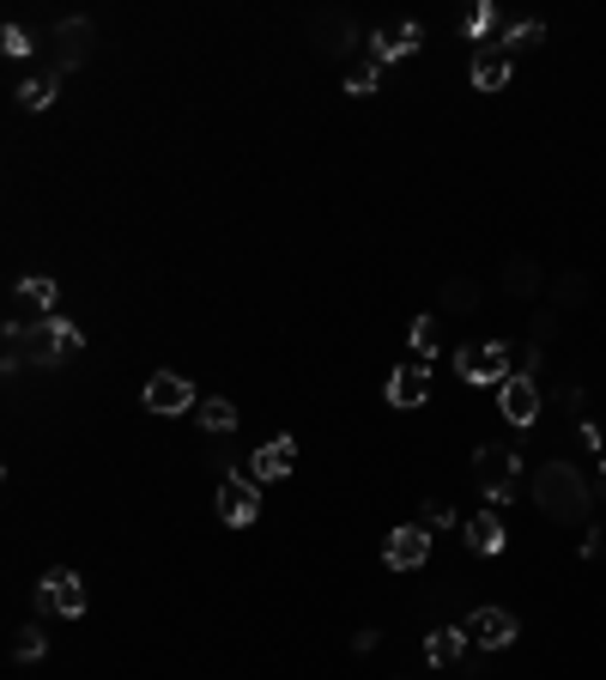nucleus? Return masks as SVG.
Listing matches in <instances>:
<instances>
[{
	"instance_id": "5701e85b",
	"label": "nucleus",
	"mask_w": 606,
	"mask_h": 680,
	"mask_svg": "<svg viewBox=\"0 0 606 680\" xmlns=\"http://www.w3.org/2000/svg\"><path fill=\"white\" fill-rule=\"evenodd\" d=\"M492 24H497V7H492V0H480V7H473V12H468V19H461V31H468V37H473V43H480V37H485V31H492Z\"/></svg>"
},
{
	"instance_id": "2eb2a0df",
	"label": "nucleus",
	"mask_w": 606,
	"mask_h": 680,
	"mask_svg": "<svg viewBox=\"0 0 606 680\" xmlns=\"http://www.w3.org/2000/svg\"><path fill=\"white\" fill-rule=\"evenodd\" d=\"M424 395H431V371H424V365H401L389 377V402L394 407H419Z\"/></svg>"
},
{
	"instance_id": "6e6552de",
	"label": "nucleus",
	"mask_w": 606,
	"mask_h": 680,
	"mask_svg": "<svg viewBox=\"0 0 606 680\" xmlns=\"http://www.w3.org/2000/svg\"><path fill=\"white\" fill-rule=\"evenodd\" d=\"M497 402H504V419H510V426H534L540 407H546V395H540V383H534V377H504Z\"/></svg>"
},
{
	"instance_id": "39448f33",
	"label": "nucleus",
	"mask_w": 606,
	"mask_h": 680,
	"mask_svg": "<svg viewBox=\"0 0 606 680\" xmlns=\"http://www.w3.org/2000/svg\"><path fill=\"white\" fill-rule=\"evenodd\" d=\"M37 601H43V608H55V613H68V620H80L85 613V577L80 571H49L43 583H37Z\"/></svg>"
},
{
	"instance_id": "4468645a",
	"label": "nucleus",
	"mask_w": 606,
	"mask_h": 680,
	"mask_svg": "<svg viewBox=\"0 0 606 680\" xmlns=\"http://www.w3.org/2000/svg\"><path fill=\"white\" fill-rule=\"evenodd\" d=\"M85 43H92V24H80V19L55 24V73L80 68V61H85Z\"/></svg>"
},
{
	"instance_id": "7c9ffc66",
	"label": "nucleus",
	"mask_w": 606,
	"mask_h": 680,
	"mask_svg": "<svg viewBox=\"0 0 606 680\" xmlns=\"http://www.w3.org/2000/svg\"><path fill=\"white\" fill-rule=\"evenodd\" d=\"M600 468H606V444H600Z\"/></svg>"
},
{
	"instance_id": "7ed1b4c3",
	"label": "nucleus",
	"mask_w": 606,
	"mask_h": 680,
	"mask_svg": "<svg viewBox=\"0 0 606 680\" xmlns=\"http://www.w3.org/2000/svg\"><path fill=\"white\" fill-rule=\"evenodd\" d=\"M455 371L468 383H504L510 377V346L504 341H468L455 353Z\"/></svg>"
},
{
	"instance_id": "f8f14e48",
	"label": "nucleus",
	"mask_w": 606,
	"mask_h": 680,
	"mask_svg": "<svg viewBox=\"0 0 606 680\" xmlns=\"http://www.w3.org/2000/svg\"><path fill=\"white\" fill-rule=\"evenodd\" d=\"M249 468H255V480H267V486L286 480V474L298 468V438H274V444H261Z\"/></svg>"
},
{
	"instance_id": "a878e982",
	"label": "nucleus",
	"mask_w": 606,
	"mask_h": 680,
	"mask_svg": "<svg viewBox=\"0 0 606 680\" xmlns=\"http://www.w3.org/2000/svg\"><path fill=\"white\" fill-rule=\"evenodd\" d=\"M346 92H352V98H370V92H377V61H364V68L346 73Z\"/></svg>"
},
{
	"instance_id": "412c9836",
	"label": "nucleus",
	"mask_w": 606,
	"mask_h": 680,
	"mask_svg": "<svg viewBox=\"0 0 606 680\" xmlns=\"http://www.w3.org/2000/svg\"><path fill=\"white\" fill-rule=\"evenodd\" d=\"M497 43H504V55H515V49H534V43H546V24H540V19H527V24H510V31L497 37Z\"/></svg>"
},
{
	"instance_id": "1a4fd4ad",
	"label": "nucleus",
	"mask_w": 606,
	"mask_h": 680,
	"mask_svg": "<svg viewBox=\"0 0 606 680\" xmlns=\"http://www.w3.org/2000/svg\"><path fill=\"white\" fill-rule=\"evenodd\" d=\"M382 559H389L394 571H412L431 559V535H424V522H401V529L389 535V547H382Z\"/></svg>"
},
{
	"instance_id": "0eeeda50",
	"label": "nucleus",
	"mask_w": 606,
	"mask_h": 680,
	"mask_svg": "<svg viewBox=\"0 0 606 680\" xmlns=\"http://www.w3.org/2000/svg\"><path fill=\"white\" fill-rule=\"evenodd\" d=\"M146 407L152 414H188V407H201V402H195V383L188 377H176V371H152Z\"/></svg>"
},
{
	"instance_id": "393cba45",
	"label": "nucleus",
	"mask_w": 606,
	"mask_h": 680,
	"mask_svg": "<svg viewBox=\"0 0 606 680\" xmlns=\"http://www.w3.org/2000/svg\"><path fill=\"white\" fill-rule=\"evenodd\" d=\"M473 298H480V292H473L468 280H449V286H443V311H455V316L473 311Z\"/></svg>"
},
{
	"instance_id": "20e7f679",
	"label": "nucleus",
	"mask_w": 606,
	"mask_h": 680,
	"mask_svg": "<svg viewBox=\"0 0 606 680\" xmlns=\"http://www.w3.org/2000/svg\"><path fill=\"white\" fill-rule=\"evenodd\" d=\"M73 346H80V328H73L68 316H43V323H37L31 335H24V353H31L37 365H61V358H68Z\"/></svg>"
},
{
	"instance_id": "aec40b11",
	"label": "nucleus",
	"mask_w": 606,
	"mask_h": 680,
	"mask_svg": "<svg viewBox=\"0 0 606 680\" xmlns=\"http://www.w3.org/2000/svg\"><path fill=\"white\" fill-rule=\"evenodd\" d=\"M195 419H201V432H213V438H218V432H237V407H230V402H218V395H213V402H201V407H195Z\"/></svg>"
},
{
	"instance_id": "dca6fc26",
	"label": "nucleus",
	"mask_w": 606,
	"mask_h": 680,
	"mask_svg": "<svg viewBox=\"0 0 606 680\" xmlns=\"http://www.w3.org/2000/svg\"><path fill=\"white\" fill-rule=\"evenodd\" d=\"M468 547L473 554H504V522H497V510H480V517H468Z\"/></svg>"
},
{
	"instance_id": "cd10ccee",
	"label": "nucleus",
	"mask_w": 606,
	"mask_h": 680,
	"mask_svg": "<svg viewBox=\"0 0 606 680\" xmlns=\"http://www.w3.org/2000/svg\"><path fill=\"white\" fill-rule=\"evenodd\" d=\"M0 49H7L12 61H19V55H31V37H24L19 24H7V31H0Z\"/></svg>"
},
{
	"instance_id": "9d476101",
	"label": "nucleus",
	"mask_w": 606,
	"mask_h": 680,
	"mask_svg": "<svg viewBox=\"0 0 606 680\" xmlns=\"http://www.w3.org/2000/svg\"><path fill=\"white\" fill-rule=\"evenodd\" d=\"M419 43H424V24H412V19L407 24H382V31L370 37V61H377V68L382 61H407Z\"/></svg>"
},
{
	"instance_id": "ddd939ff",
	"label": "nucleus",
	"mask_w": 606,
	"mask_h": 680,
	"mask_svg": "<svg viewBox=\"0 0 606 680\" xmlns=\"http://www.w3.org/2000/svg\"><path fill=\"white\" fill-rule=\"evenodd\" d=\"M504 80H510L504 43H480V49H473V85H480V92H497Z\"/></svg>"
},
{
	"instance_id": "c756f323",
	"label": "nucleus",
	"mask_w": 606,
	"mask_h": 680,
	"mask_svg": "<svg viewBox=\"0 0 606 680\" xmlns=\"http://www.w3.org/2000/svg\"><path fill=\"white\" fill-rule=\"evenodd\" d=\"M424 522H455V505H449V498H431V505H424Z\"/></svg>"
},
{
	"instance_id": "9b49d317",
	"label": "nucleus",
	"mask_w": 606,
	"mask_h": 680,
	"mask_svg": "<svg viewBox=\"0 0 606 680\" xmlns=\"http://www.w3.org/2000/svg\"><path fill=\"white\" fill-rule=\"evenodd\" d=\"M515 638V620L504 608H473V620H468V645H480V650H504Z\"/></svg>"
},
{
	"instance_id": "4be33fe9",
	"label": "nucleus",
	"mask_w": 606,
	"mask_h": 680,
	"mask_svg": "<svg viewBox=\"0 0 606 680\" xmlns=\"http://www.w3.org/2000/svg\"><path fill=\"white\" fill-rule=\"evenodd\" d=\"M19 104H24V110H49V104H55V73H43V80H24V85H19Z\"/></svg>"
},
{
	"instance_id": "c85d7f7f",
	"label": "nucleus",
	"mask_w": 606,
	"mask_h": 680,
	"mask_svg": "<svg viewBox=\"0 0 606 680\" xmlns=\"http://www.w3.org/2000/svg\"><path fill=\"white\" fill-rule=\"evenodd\" d=\"M558 304H583V274H564L558 280Z\"/></svg>"
},
{
	"instance_id": "b1692460",
	"label": "nucleus",
	"mask_w": 606,
	"mask_h": 680,
	"mask_svg": "<svg viewBox=\"0 0 606 680\" xmlns=\"http://www.w3.org/2000/svg\"><path fill=\"white\" fill-rule=\"evenodd\" d=\"M43 650H49V638L37 632V626H24V632L12 638V657H19V662H37V657H43Z\"/></svg>"
},
{
	"instance_id": "f257e3e1",
	"label": "nucleus",
	"mask_w": 606,
	"mask_h": 680,
	"mask_svg": "<svg viewBox=\"0 0 606 680\" xmlns=\"http://www.w3.org/2000/svg\"><path fill=\"white\" fill-rule=\"evenodd\" d=\"M534 505L546 510L552 522H583L588 505H595V493H588L583 468H571V461H546V468L534 474Z\"/></svg>"
},
{
	"instance_id": "6ab92c4d",
	"label": "nucleus",
	"mask_w": 606,
	"mask_h": 680,
	"mask_svg": "<svg viewBox=\"0 0 606 680\" xmlns=\"http://www.w3.org/2000/svg\"><path fill=\"white\" fill-rule=\"evenodd\" d=\"M504 286L515 292V298H534V292H540V267L527 262V255H515V262H504Z\"/></svg>"
},
{
	"instance_id": "bb28decb",
	"label": "nucleus",
	"mask_w": 606,
	"mask_h": 680,
	"mask_svg": "<svg viewBox=\"0 0 606 680\" xmlns=\"http://www.w3.org/2000/svg\"><path fill=\"white\" fill-rule=\"evenodd\" d=\"M412 346H419L424 358L436 353V316H419V323H412Z\"/></svg>"
},
{
	"instance_id": "f03ea898",
	"label": "nucleus",
	"mask_w": 606,
	"mask_h": 680,
	"mask_svg": "<svg viewBox=\"0 0 606 680\" xmlns=\"http://www.w3.org/2000/svg\"><path fill=\"white\" fill-rule=\"evenodd\" d=\"M473 480L492 505H510V498H522V456L510 444H480L473 450Z\"/></svg>"
},
{
	"instance_id": "f3484780",
	"label": "nucleus",
	"mask_w": 606,
	"mask_h": 680,
	"mask_svg": "<svg viewBox=\"0 0 606 680\" xmlns=\"http://www.w3.org/2000/svg\"><path fill=\"white\" fill-rule=\"evenodd\" d=\"M461 650H468V626H461V632H455V626H443V632H431V638H424V657H431L436 669H455V662H461Z\"/></svg>"
},
{
	"instance_id": "423d86ee",
	"label": "nucleus",
	"mask_w": 606,
	"mask_h": 680,
	"mask_svg": "<svg viewBox=\"0 0 606 680\" xmlns=\"http://www.w3.org/2000/svg\"><path fill=\"white\" fill-rule=\"evenodd\" d=\"M218 517H225L230 529L255 522V517H261V493H255V486L243 480V474H225V480H218Z\"/></svg>"
},
{
	"instance_id": "a211bd4d",
	"label": "nucleus",
	"mask_w": 606,
	"mask_h": 680,
	"mask_svg": "<svg viewBox=\"0 0 606 680\" xmlns=\"http://www.w3.org/2000/svg\"><path fill=\"white\" fill-rule=\"evenodd\" d=\"M12 298H19L24 311H37V316H55L61 292H55V280H49V274H31V280H19V292H12Z\"/></svg>"
}]
</instances>
